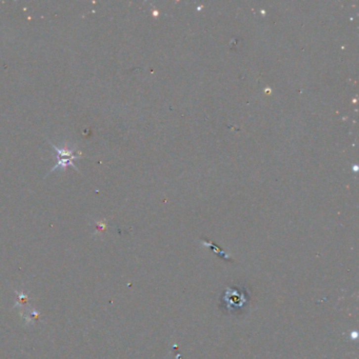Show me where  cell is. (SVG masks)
Wrapping results in <instances>:
<instances>
[{
  "instance_id": "1",
  "label": "cell",
  "mask_w": 359,
  "mask_h": 359,
  "mask_svg": "<svg viewBox=\"0 0 359 359\" xmlns=\"http://www.w3.org/2000/svg\"><path fill=\"white\" fill-rule=\"evenodd\" d=\"M50 144L53 146L57 154V163L53 167V169H51V171L48 172L46 177L56 170L61 169L62 171H65L68 167H73V169L80 173V171L78 170V168L75 166V163H74L75 159H77L81 155V152L76 153L77 152L76 146H72L71 148V146H69V145H64V146H62V148H58V146H56L52 142H50Z\"/></svg>"
}]
</instances>
